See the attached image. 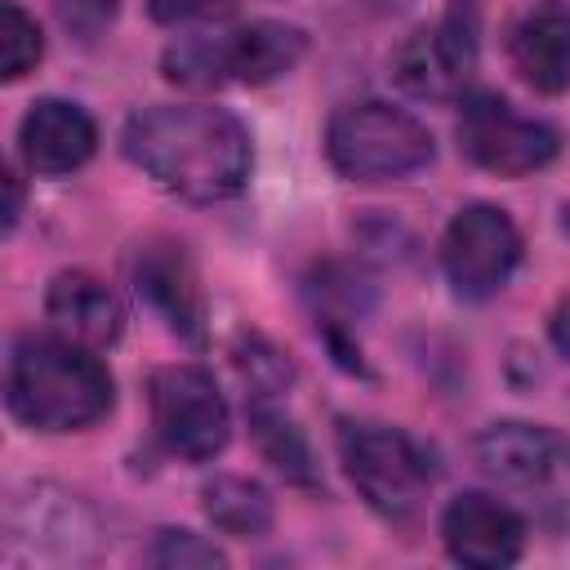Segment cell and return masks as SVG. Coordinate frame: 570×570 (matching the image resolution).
Instances as JSON below:
<instances>
[{"label": "cell", "instance_id": "7", "mask_svg": "<svg viewBox=\"0 0 570 570\" xmlns=\"http://www.w3.org/2000/svg\"><path fill=\"white\" fill-rule=\"evenodd\" d=\"M151 432L156 441L187 463H209L232 441V410L200 365H160L147 379Z\"/></svg>", "mask_w": 570, "mask_h": 570}, {"label": "cell", "instance_id": "6", "mask_svg": "<svg viewBox=\"0 0 570 570\" xmlns=\"http://www.w3.org/2000/svg\"><path fill=\"white\" fill-rule=\"evenodd\" d=\"M102 543V525L94 508L49 481H31L4 503V561L9 566H80L94 561Z\"/></svg>", "mask_w": 570, "mask_h": 570}, {"label": "cell", "instance_id": "23", "mask_svg": "<svg viewBox=\"0 0 570 570\" xmlns=\"http://www.w3.org/2000/svg\"><path fill=\"white\" fill-rule=\"evenodd\" d=\"M548 334H552V347L570 361V289L561 294V303L552 307V321H548Z\"/></svg>", "mask_w": 570, "mask_h": 570}, {"label": "cell", "instance_id": "10", "mask_svg": "<svg viewBox=\"0 0 570 570\" xmlns=\"http://www.w3.org/2000/svg\"><path fill=\"white\" fill-rule=\"evenodd\" d=\"M476 76V4L459 0L441 22L419 27L392 53V80L423 102L463 98Z\"/></svg>", "mask_w": 570, "mask_h": 570}, {"label": "cell", "instance_id": "22", "mask_svg": "<svg viewBox=\"0 0 570 570\" xmlns=\"http://www.w3.org/2000/svg\"><path fill=\"white\" fill-rule=\"evenodd\" d=\"M151 13L160 22H209L232 13V0H151Z\"/></svg>", "mask_w": 570, "mask_h": 570}, {"label": "cell", "instance_id": "8", "mask_svg": "<svg viewBox=\"0 0 570 570\" xmlns=\"http://www.w3.org/2000/svg\"><path fill=\"white\" fill-rule=\"evenodd\" d=\"M459 151L494 178H525L561 156V134L548 120L521 116L503 94L476 89L459 102Z\"/></svg>", "mask_w": 570, "mask_h": 570}, {"label": "cell", "instance_id": "15", "mask_svg": "<svg viewBox=\"0 0 570 570\" xmlns=\"http://www.w3.org/2000/svg\"><path fill=\"white\" fill-rule=\"evenodd\" d=\"M508 62L534 94L570 89V0H534L508 31Z\"/></svg>", "mask_w": 570, "mask_h": 570}, {"label": "cell", "instance_id": "16", "mask_svg": "<svg viewBox=\"0 0 570 570\" xmlns=\"http://www.w3.org/2000/svg\"><path fill=\"white\" fill-rule=\"evenodd\" d=\"M45 316L49 330L80 343V347H111L125 334V307L111 285H102L94 272H58L45 289Z\"/></svg>", "mask_w": 570, "mask_h": 570}, {"label": "cell", "instance_id": "11", "mask_svg": "<svg viewBox=\"0 0 570 570\" xmlns=\"http://www.w3.org/2000/svg\"><path fill=\"white\" fill-rule=\"evenodd\" d=\"M134 289L147 298V307L191 347H205V289L196 276V263L178 240H147L134 254Z\"/></svg>", "mask_w": 570, "mask_h": 570}, {"label": "cell", "instance_id": "9", "mask_svg": "<svg viewBox=\"0 0 570 570\" xmlns=\"http://www.w3.org/2000/svg\"><path fill=\"white\" fill-rule=\"evenodd\" d=\"M436 254L450 289L468 303H481L512 281L521 263V232L508 209L490 200H472L445 223Z\"/></svg>", "mask_w": 570, "mask_h": 570}, {"label": "cell", "instance_id": "24", "mask_svg": "<svg viewBox=\"0 0 570 570\" xmlns=\"http://www.w3.org/2000/svg\"><path fill=\"white\" fill-rule=\"evenodd\" d=\"M4 187H9V205H4V232H13V227H18V214H22V178H18V169H9V174H4Z\"/></svg>", "mask_w": 570, "mask_h": 570}, {"label": "cell", "instance_id": "2", "mask_svg": "<svg viewBox=\"0 0 570 570\" xmlns=\"http://www.w3.org/2000/svg\"><path fill=\"white\" fill-rule=\"evenodd\" d=\"M116 401V383L94 347L62 334H22L4 365V405L31 432L94 428Z\"/></svg>", "mask_w": 570, "mask_h": 570}, {"label": "cell", "instance_id": "4", "mask_svg": "<svg viewBox=\"0 0 570 570\" xmlns=\"http://www.w3.org/2000/svg\"><path fill=\"white\" fill-rule=\"evenodd\" d=\"M334 445L352 490L379 517L405 521L423 508L436 481V468H432V454L405 428L374 423V419H338Z\"/></svg>", "mask_w": 570, "mask_h": 570}, {"label": "cell", "instance_id": "18", "mask_svg": "<svg viewBox=\"0 0 570 570\" xmlns=\"http://www.w3.org/2000/svg\"><path fill=\"white\" fill-rule=\"evenodd\" d=\"M200 508L209 525L227 539H263L276 521L272 494L254 476H240V472H214L200 485Z\"/></svg>", "mask_w": 570, "mask_h": 570}, {"label": "cell", "instance_id": "19", "mask_svg": "<svg viewBox=\"0 0 570 570\" xmlns=\"http://www.w3.org/2000/svg\"><path fill=\"white\" fill-rule=\"evenodd\" d=\"M45 53V36L36 18L18 0H0V76L22 80Z\"/></svg>", "mask_w": 570, "mask_h": 570}, {"label": "cell", "instance_id": "21", "mask_svg": "<svg viewBox=\"0 0 570 570\" xmlns=\"http://www.w3.org/2000/svg\"><path fill=\"white\" fill-rule=\"evenodd\" d=\"M147 561L151 566H165V570H187V566H227L223 548H214L205 534H191V530H160L156 543L147 548Z\"/></svg>", "mask_w": 570, "mask_h": 570}, {"label": "cell", "instance_id": "1", "mask_svg": "<svg viewBox=\"0 0 570 570\" xmlns=\"http://www.w3.org/2000/svg\"><path fill=\"white\" fill-rule=\"evenodd\" d=\"M120 147L160 191L187 205L232 200L249 183L254 165L245 125L209 102L142 107L125 120Z\"/></svg>", "mask_w": 570, "mask_h": 570}, {"label": "cell", "instance_id": "5", "mask_svg": "<svg viewBox=\"0 0 570 570\" xmlns=\"http://www.w3.org/2000/svg\"><path fill=\"white\" fill-rule=\"evenodd\" d=\"M325 156L352 183H392L432 165V134L419 116L365 98L347 102L325 125Z\"/></svg>", "mask_w": 570, "mask_h": 570}, {"label": "cell", "instance_id": "20", "mask_svg": "<svg viewBox=\"0 0 570 570\" xmlns=\"http://www.w3.org/2000/svg\"><path fill=\"white\" fill-rule=\"evenodd\" d=\"M232 361H236V370H240V379L249 387L245 401L249 396H281L294 383V365L258 334H240L236 347H232Z\"/></svg>", "mask_w": 570, "mask_h": 570}, {"label": "cell", "instance_id": "14", "mask_svg": "<svg viewBox=\"0 0 570 570\" xmlns=\"http://www.w3.org/2000/svg\"><path fill=\"white\" fill-rule=\"evenodd\" d=\"M98 147V125L80 102L36 98L18 125V156L36 178H62L80 169Z\"/></svg>", "mask_w": 570, "mask_h": 570}, {"label": "cell", "instance_id": "17", "mask_svg": "<svg viewBox=\"0 0 570 570\" xmlns=\"http://www.w3.org/2000/svg\"><path fill=\"white\" fill-rule=\"evenodd\" d=\"M245 410H249V432H254V441H258V454H263L285 481L316 490V485H321L316 454H312L303 428L281 410V396H249Z\"/></svg>", "mask_w": 570, "mask_h": 570}, {"label": "cell", "instance_id": "3", "mask_svg": "<svg viewBox=\"0 0 570 570\" xmlns=\"http://www.w3.org/2000/svg\"><path fill=\"white\" fill-rule=\"evenodd\" d=\"M307 53V31L294 22H249L236 31H191L178 36L165 58L160 71L169 85L183 89H218V85H267L285 71L298 67V58Z\"/></svg>", "mask_w": 570, "mask_h": 570}, {"label": "cell", "instance_id": "12", "mask_svg": "<svg viewBox=\"0 0 570 570\" xmlns=\"http://www.w3.org/2000/svg\"><path fill=\"white\" fill-rule=\"evenodd\" d=\"M441 543L459 566L499 570L525 552V521L508 503L481 490H463L441 512Z\"/></svg>", "mask_w": 570, "mask_h": 570}, {"label": "cell", "instance_id": "13", "mask_svg": "<svg viewBox=\"0 0 570 570\" xmlns=\"http://www.w3.org/2000/svg\"><path fill=\"white\" fill-rule=\"evenodd\" d=\"M472 459L503 485H548L570 468V441L543 423L503 419L476 432Z\"/></svg>", "mask_w": 570, "mask_h": 570}]
</instances>
